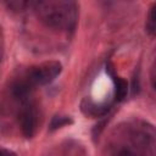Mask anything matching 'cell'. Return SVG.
Segmentation results:
<instances>
[{
    "mask_svg": "<svg viewBox=\"0 0 156 156\" xmlns=\"http://www.w3.org/2000/svg\"><path fill=\"white\" fill-rule=\"evenodd\" d=\"M38 16L48 26L73 30L77 22V5L72 1H38L34 2Z\"/></svg>",
    "mask_w": 156,
    "mask_h": 156,
    "instance_id": "obj_1",
    "label": "cell"
},
{
    "mask_svg": "<svg viewBox=\"0 0 156 156\" xmlns=\"http://www.w3.org/2000/svg\"><path fill=\"white\" fill-rule=\"evenodd\" d=\"M62 71V65L58 61H45L37 66L30 67L23 78L30 84L32 88L37 85H45L51 83Z\"/></svg>",
    "mask_w": 156,
    "mask_h": 156,
    "instance_id": "obj_2",
    "label": "cell"
},
{
    "mask_svg": "<svg viewBox=\"0 0 156 156\" xmlns=\"http://www.w3.org/2000/svg\"><path fill=\"white\" fill-rule=\"evenodd\" d=\"M21 101V110L18 112V121L22 134L26 138H32L37 130L38 124V112L35 106L27 99H22Z\"/></svg>",
    "mask_w": 156,
    "mask_h": 156,
    "instance_id": "obj_3",
    "label": "cell"
},
{
    "mask_svg": "<svg viewBox=\"0 0 156 156\" xmlns=\"http://www.w3.org/2000/svg\"><path fill=\"white\" fill-rule=\"evenodd\" d=\"M107 71H108V73H110V76H111V78H112V80H113V84H115V99H116L117 101H122V100L127 96V91H128L127 82H126L123 78L117 77V76L113 73V71H112V68H111L110 66L107 67Z\"/></svg>",
    "mask_w": 156,
    "mask_h": 156,
    "instance_id": "obj_4",
    "label": "cell"
},
{
    "mask_svg": "<svg viewBox=\"0 0 156 156\" xmlns=\"http://www.w3.org/2000/svg\"><path fill=\"white\" fill-rule=\"evenodd\" d=\"M146 30L151 35H156V4H154L149 11L146 18Z\"/></svg>",
    "mask_w": 156,
    "mask_h": 156,
    "instance_id": "obj_5",
    "label": "cell"
},
{
    "mask_svg": "<svg viewBox=\"0 0 156 156\" xmlns=\"http://www.w3.org/2000/svg\"><path fill=\"white\" fill-rule=\"evenodd\" d=\"M71 123H72V119L68 116H55L51 119L50 129L55 130V129H58V128H61L63 126H67V124H71Z\"/></svg>",
    "mask_w": 156,
    "mask_h": 156,
    "instance_id": "obj_6",
    "label": "cell"
},
{
    "mask_svg": "<svg viewBox=\"0 0 156 156\" xmlns=\"http://www.w3.org/2000/svg\"><path fill=\"white\" fill-rule=\"evenodd\" d=\"M1 156H16V154L11 150H7V149H2L1 150Z\"/></svg>",
    "mask_w": 156,
    "mask_h": 156,
    "instance_id": "obj_7",
    "label": "cell"
},
{
    "mask_svg": "<svg viewBox=\"0 0 156 156\" xmlns=\"http://www.w3.org/2000/svg\"><path fill=\"white\" fill-rule=\"evenodd\" d=\"M154 83H155V87H156V62H155V66H154Z\"/></svg>",
    "mask_w": 156,
    "mask_h": 156,
    "instance_id": "obj_8",
    "label": "cell"
}]
</instances>
